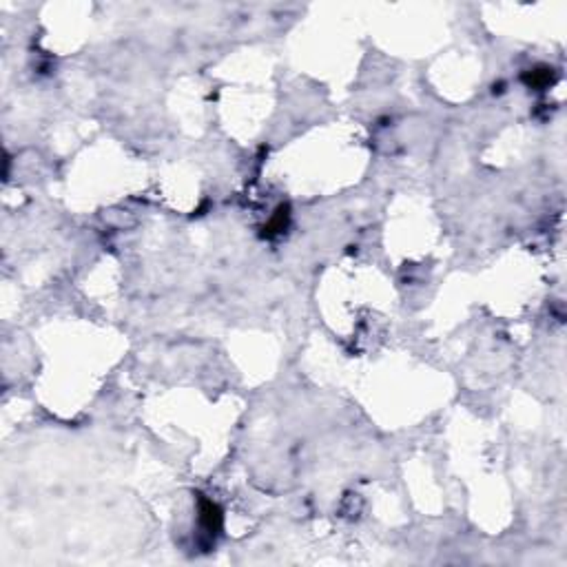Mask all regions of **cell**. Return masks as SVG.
Here are the masks:
<instances>
[{
  "instance_id": "1",
  "label": "cell",
  "mask_w": 567,
  "mask_h": 567,
  "mask_svg": "<svg viewBox=\"0 0 567 567\" xmlns=\"http://www.w3.org/2000/svg\"><path fill=\"white\" fill-rule=\"evenodd\" d=\"M200 518H202V525L206 534H217V530L222 527V512L220 507H217L213 501H202L200 505Z\"/></svg>"
}]
</instances>
